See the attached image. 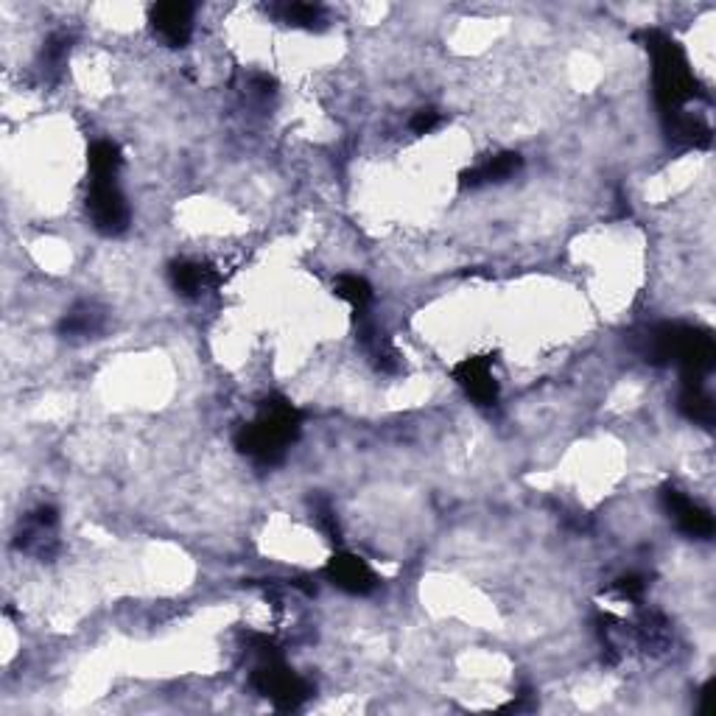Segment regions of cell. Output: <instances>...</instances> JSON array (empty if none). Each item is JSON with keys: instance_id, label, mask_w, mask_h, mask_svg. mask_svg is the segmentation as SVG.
<instances>
[{"instance_id": "obj_9", "label": "cell", "mask_w": 716, "mask_h": 716, "mask_svg": "<svg viewBox=\"0 0 716 716\" xmlns=\"http://www.w3.org/2000/svg\"><path fill=\"white\" fill-rule=\"evenodd\" d=\"M325 577L328 583H333L338 590L350 593V597H367V593L379 588L375 571L365 560L356 558V554H347V551H338V554L328 560Z\"/></svg>"}, {"instance_id": "obj_21", "label": "cell", "mask_w": 716, "mask_h": 716, "mask_svg": "<svg viewBox=\"0 0 716 716\" xmlns=\"http://www.w3.org/2000/svg\"><path fill=\"white\" fill-rule=\"evenodd\" d=\"M250 90H253L255 95H260V99H269V95H274L278 85H274V79H269V76H253V79H250Z\"/></svg>"}, {"instance_id": "obj_12", "label": "cell", "mask_w": 716, "mask_h": 716, "mask_svg": "<svg viewBox=\"0 0 716 716\" xmlns=\"http://www.w3.org/2000/svg\"><path fill=\"white\" fill-rule=\"evenodd\" d=\"M521 166H524V157L517 152L493 154L485 163H478V166L459 174V182H462V188L493 186V182H504V179L515 177V174L521 171Z\"/></svg>"}, {"instance_id": "obj_18", "label": "cell", "mask_w": 716, "mask_h": 716, "mask_svg": "<svg viewBox=\"0 0 716 716\" xmlns=\"http://www.w3.org/2000/svg\"><path fill=\"white\" fill-rule=\"evenodd\" d=\"M311 507H314V521H317L319 532H322L331 544H338V540H342V529H338L336 512H333L331 501L322 496H317V498H311Z\"/></svg>"}, {"instance_id": "obj_6", "label": "cell", "mask_w": 716, "mask_h": 716, "mask_svg": "<svg viewBox=\"0 0 716 716\" xmlns=\"http://www.w3.org/2000/svg\"><path fill=\"white\" fill-rule=\"evenodd\" d=\"M56 526H60V512H56V507H37L21 524L14 546L26 551V554H34V558H53V551L60 546L56 544Z\"/></svg>"}, {"instance_id": "obj_19", "label": "cell", "mask_w": 716, "mask_h": 716, "mask_svg": "<svg viewBox=\"0 0 716 716\" xmlns=\"http://www.w3.org/2000/svg\"><path fill=\"white\" fill-rule=\"evenodd\" d=\"M613 590H616L622 599H630V602H641L643 590H647V583H643L638 574H627V577H622L616 585H613Z\"/></svg>"}, {"instance_id": "obj_16", "label": "cell", "mask_w": 716, "mask_h": 716, "mask_svg": "<svg viewBox=\"0 0 716 716\" xmlns=\"http://www.w3.org/2000/svg\"><path fill=\"white\" fill-rule=\"evenodd\" d=\"M336 297L345 299L347 306L353 308V314H367L372 306V285L358 274H338L336 283Z\"/></svg>"}, {"instance_id": "obj_14", "label": "cell", "mask_w": 716, "mask_h": 716, "mask_svg": "<svg viewBox=\"0 0 716 716\" xmlns=\"http://www.w3.org/2000/svg\"><path fill=\"white\" fill-rule=\"evenodd\" d=\"M87 166H90V177L93 179L118 177L120 166H124L118 143H113V140H95L90 152H87Z\"/></svg>"}, {"instance_id": "obj_15", "label": "cell", "mask_w": 716, "mask_h": 716, "mask_svg": "<svg viewBox=\"0 0 716 716\" xmlns=\"http://www.w3.org/2000/svg\"><path fill=\"white\" fill-rule=\"evenodd\" d=\"M680 411L696 425H711L714 423V404L711 395L705 392L703 384H691L683 381V392H680Z\"/></svg>"}, {"instance_id": "obj_5", "label": "cell", "mask_w": 716, "mask_h": 716, "mask_svg": "<svg viewBox=\"0 0 716 716\" xmlns=\"http://www.w3.org/2000/svg\"><path fill=\"white\" fill-rule=\"evenodd\" d=\"M87 216L93 221L95 230L106 239L124 235L129 230L132 213H129L127 196L120 193L115 179H90L87 191Z\"/></svg>"}, {"instance_id": "obj_17", "label": "cell", "mask_w": 716, "mask_h": 716, "mask_svg": "<svg viewBox=\"0 0 716 716\" xmlns=\"http://www.w3.org/2000/svg\"><path fill=\"white\" fill-rule=\"evenodd\" d=\"M272 14H278L285 26L294 28L325 26V9L314 7V3H280V7H272Z\"/></svg>"}, {"instance_id": "obj_7", "label": "cell", "mask_w": 716, "mask_h": 716, "mask_svg": "<svg viewBox=\"0 0 716 716\" xmlns=\"http://www.w3.org/2000/svg\"><path fill=\"white\" fill-rule=\"evenodd\" d=\"M453 381L464 389V395L478 406L498 404V381L493 375V361L487 356L462 358L451 370Z\"/></svg>"}, {"instance_id": "obj_20", "label": "cell", "mask_w": 716, "mask_h": 716, "mask_svg": "<svg viewBox=\"0 0 716 716\" xmlns=\"http://www.w3.org/2000/svg\"><path fill=\"white\" fill-rule=\"evenodd\" d=\"M439 120H443V115H439L437 110H432V106H425V110H418V113H414L409 127L414 135H429L439 127Z\"/></svg>"}, {"instance_id": "obj_2", "label": "cell", "mask_w": 716, "mask_h": 716, "mask_svg": "<svg viewBox=\"0 0 716 716\" xmlns=\"http://www.w3.org/2000/svg\"><path fill=\"white\" fill-rule=\"evenodd\" d=\"M641 342V353L650 365H677L683 370V381L691 384H703L705 375L714 370V338L703 328L664 322L652 328Z\"/></svg>"}, {"instance_id": "obj_10", "label": "cell", "mask_w": 716, "mask_h": 716, "mask_svg": "<svg viewBox=\"0 0 716 716\" xmlns=\"http://www.w3.org/2000/svg\"><path fill=\"white\" fill-rule=\"evenodd\" d=\"M149 23L159 40L171 48L188 46L193 34V7L191 3H157L149 9Z\"/></svg>"}, {"instance_id": "obj_13", "label": "cell", "mask_w": 716, "mask_h": 716, "mask_svg": "<svg viewBox=\"0 0 716 716\" xmlns=\"http://www.w3.org/2000/svg\"><path fill=\"white\" fill-rule=\"evenodd\" d=\"M101 331H104V311L93 303H79L60 322V333L65 338H87Z\"/></svg>"}, {"instance_id": "obj_11", "label": "cell", "mask_w": 716, "mask_h": 716, "mask_svg": "<svg viewBox=\"0 0 716 716\" xmlns=\"http://www.w3.org/2000/svg\"><path fill=\"white\" fill-rule=\"evenodd\" d=\"M168 280H171L174 292L188 299L202 297V294L219 285L216 269H210L207 264H200V260H174V264L168 266Z\"/></svg>"}, {"instance_id": "obj_1", "label": "cell", "mask_w": 716, "mask_h": 716, "mask_svg": "<svg viewBox=\"0 0 716 716\" xmlns=\"http://www.w3.org/2000/svg\"><path fill=\"white\" fill-rule=\"evenodd\" d=\"M299 429H303V414L285 398L272 395V398L260 400L253 423L241 425L235 434V448L255 464L274 468L297 443Z\"/></svg>"}, {"instance_id": "obj_4", "label": "cell", "mask_w": 716, "mask_h": 716, "mask_svg": "<svg viewBox=\"0 0 716 716\" xmlns=\"http://www.w3.org/2000/svg\"><path fill=\"white\" fill-rule=\"evenodd\" d=\"M253 652L258 655V664L250 675V683L258 694H264L280 711H297L299 705L308 703V696L314 694L311 683L285 666L278 647L269 638H253Z\"/></svg>"}, {"instance_id": "obj_8", "label": "cell", "mask_w": 716, "mask_h": 716, "mask_svg": "<svg viewBox=\"0 0 716 716\" xmlns=\"http://www.w3.org/2000/svg\"><path fill=\"white\" fill-rule=\"evenodd\" d=\"M661 504H664L666 515L675 521V526L683 535L696 537V540H708L714 535V517L708 510H703L700 504H694L689 496L677 490V487H664L661 490Z\"/></svg>"}, {"instance_id": "obj_3", "label": "cell", "mask_w": 716, "mask_h": 716, "mask_svg": "<svg viewBox=\"0 0 716 716\" xmlns=\"http://www.w3.org/2000/svg\"><path fill=\"white\" fill-rule=\"evenodd\" d=\"M643 42L652 56V81H655V101L666 118L683 113V106L700 95L691 65L683 48L677 46L664 31H643Z\"/></svg>"}]
</instances>
